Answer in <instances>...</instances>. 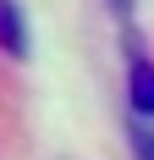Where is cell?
Masks as SVG:
<instances>
[{
    "label": "cell",
    "instance_id": "2",
    "mask_svg": "<svg viewBox=\"0 0 154 160\" xmlns=\"http://www.w3.org/2000/svg\"><path fill=\"white\" fill-rule=\"evenodd\" d=\"M127 94H132V111L138 116H154V61H132V88H127Z\"/></svg>",
    "mask_w": 154,
    "mask_h": 160
},
{
    "label": "cell",
    "instance_id": "1",
    "mask_svg": "<svg viewBox=\"0 0 154 160\" xmlns=\"http://www.w3.org/2000/svg\"><path fill=\"white\" fill-rule=\"evenodd\" d=\"M0 50L6 55H28V17L17 0H0Z\"/></svg>",
    "mask_w": 154,
    "mask_h": 160
},
{
    "label": "cell",
    "instance_id": "3",
    "mask_svg": "<svg viewBox=\"0 0 154 160\" xmlns=\"http://www.w3.org/2000/svg\"><path fill=\"white\" fill-rule=\"evenodd\" d=\"M132 144H138L143 160H154V138H149V127H132Z\"/></svg>",
    "mask_w": 154,
    "mask_h": 160
}]
</instances>
